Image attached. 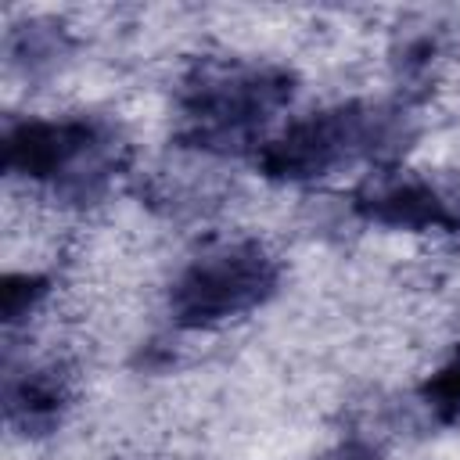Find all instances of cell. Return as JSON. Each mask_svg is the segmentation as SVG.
I'll return each mask as SVG.
<instances>
[{
    "instance_id": "cell-2",
    "label": "cell",
    "mask_w": 460,
    "mask_h": 460,
    "mask_svg": "<svg viewBox=\"0 0 460 460\" xmlns=\"http://www.w3.org/2000/svg\"><path fill=\"white\" fill-rule=\"evenodd\" d=\"M291 101V72L270 65H201L180 93L194 140H248L273 111Z\"/></svg>"
},
{
    "instance_id": "cell-3",
    "label": "cell",
    "mask_w": 460,
    "mask_h": 460,
    "mask_svg": "<svg viewBox=\"0 0 460 460\" xmlns=\"http://www.w3.org/2000/svg\"><path fill=\"white\" fill-rule=\"evenodd\" d=\"M392 133V119L370 104H338L295 119L284 133L266 140L259 165L273 180H313L345 162L374 155Z\"/></svg>"
},
{
    "instance_id": "cell-5",
    "label": "cell",
    "mask_w": 460,
    "mask_h": 460,
    "mask_svg": "<svg viewBox=\"0 0 460 460\" xmlns=\"http://www.w3.org/2000/svg\"><path fill=\"white\" fill-rule=\"evenodd\" d=\"M359 212L374 223L385 226H402V230H453L460 226V205H453L449 194L431 187L428 180L417 176H392L377 180L359 194Z\"/></svg>"
},
{
    "instance_id": "cell-6",
    "label": "cell",
    "mask_w": 460,
    "mask_h": 460,
    "mask_svg": "<svg viewBox=\"0 0 460 460\" xmlns=\"http://www.w3.org/2000/svg\"><path fill=\"white\" fill-rule=\"evenodd\" d=\"M61 410V385L47 374H32L25 381L7 385V413L11 420H22L25 428H47L58 420Z\"/></svg>"
},
{
    "instance_id": "cell-1",
    "label": "cell",
    "mask_w": 460,
    "mask_h": 460,
    "mask_svg": "<svg viewBox=\"0 0 460 460\" xmlns=\"http://www.w3.org/2000/svg\"><path fill=\"white\" fill-rule=\"evenodd\" d=\"M4 169L86 201L115 169V137L86 119H29L7 129Z\"/></svg>"
},
{
    "instance_id": "cell-4",
    "label": "cell",
    "mask_w": 460,
    "mask_h": 460,
    "mask_svg": "<svg viewBox=\"0 0 460 460\" xmlns=\"http://www.w3.org/2000/svg\"><path fill=\"white\" fill-rule=\"evenodd\" d=\"M277 288V262L255 241L201 252L169 291V309L183 327H212L262 305Z\"/></svg>"
},
{
    "instance_id": "cell-9",
    "label": "cell",
    "mask_w": 460,
    "mask_h": 460,
    "mask_svg": "<svg viewBox=\"0 0 460 460\" xmlns=\"http://www.w3.org/2000/svg\"><path fill=\"white\" fill-rule=\"evenodd\" d=\"M320 460H377L367 446H356V442H345V446H338V449H331L327 456H320Z\"/></svg>"
},
{
    "instance_id": "cell-8",
    "label": "cell",
    "mask_w": 460,
    "mask_h": 460,
    "mask_svg": "<svg viewBox=\"0 0 460 460\" xmlns=\"http://www.w3.org/2000/svg\"><path fill=\"white\" fill-rule=\"evenodd\" d=\"M43 291H47V280H40V277H29V273L7 277V280H4V320H7V323L22 320V316L43 298Z\"/></svg>"
},
{
    "instance_id": "cell-7",
    "label": "cell",
    "mask_w": 460,
    "mask_h": 460,
    "mask_svg": "<svg viewBox=\"0 0 460 460\" xmlns=\"http://www.w3.org/2000/svg\"><path fill=\"white\" fill-rule=\"evenodd\" d=\"M424 399L442 420H456L460 417V352L424 385Z\"/></svg>"
}]
</instances>
